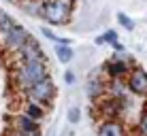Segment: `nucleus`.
<instances>
[{
  "label": "nucleus",
  "instance_id": "f257e3e1",
  "mask_svg": "<svg viewBox=\"0 0 147 136\" xmlns=\"http://www.w3.org/2000/svg\"><path fill=\"white\" fill-rule=\"evenodd\" d=\"M49 77V66L47 60L40 62H22V66L17 68V83L22 89H32L36 83Z\"/></svg>",
  "mask_w": 147,
  "mask_h": 136
},
{
  "label": "nucleus",
  "instance_id": "f03ea898",
  "mask_svg": "<svg viewBox=\"0 0 147 136\" xmlns=\"http://www.w3.org/2000/svg\"><path fill=\"white\" fill-rule=\"evenodd\" d=\"M40 15L53 26H62L70 19V2L68 0H47L43 2Z\"/></svg>",
  "mask_w": 147,
  "mask_h": 136
},
{
  "label": "nucleus",
  "instance_id": "7ed1b4c3",
  "mask_svg": "<svg viewBox=\"0 0 147 136\" xmlns=\"http://www.w3.org/2000/svg\"><path fill=\"white\" fill-rule=\"evenodd\" d=\"M28 96H30V102H36V104H49L55 96V85L51 79H43L40 83H36L32 89H28Z\"/></svg>",
  "mask_w": 147,
  "mask_h": 136
},
{
  "label": "nucleus",
  "instance_id": "20e7f679",
  "mask_svg": "<svg viewBox=\"0 0 147 136\" xmlns=\"http://www.w3.org/2000/svg\"><path fill=\"white\" fill-rule=\"evenodd\" d=\"M30 38H32V36H30V32L24 26H19V23H17V26H15L11 32L4 36V45H7L9 51H17L19 53L24 49V45H26Z\"/></svg>",
  "mask_w": 147,
  "mask_h": 136
},
{
  "label": "nucleus",
  "instance_id": "39448f33",
  "mask_svg": "<svg viewBox=\"0 0 147 136\" xmlns=\"http://www.w3.org/2000/svg\"><path fill=\"white\" fill-rule=\"evenodd\" d=\"M128 89L136 96L147 94V72L143 68H132L128 74Z\"/></svg>",
  "mask_w": 147,
  "mask_h": 136
},
{
  "label": "nucleus",
  "instance_id": "423d86ee",
  "mask_svg": "<svg viewBox=\"0 0 147 136\" xmlns=\"http://www.w3.org/2000/svg\"><path fill=\"white\" fill-rule=\"evenodd\" d=\"M19 55H22V62H40V60H45V51L36 38H30L24 45V49L19 51Z\"/></svg>",
  "mask_w": 147,
  "mask_h": 136
},
{
  "label": "nucleus",
  "instance_id": "0eeeda50",
  "mask_svg": "<svg viewBox=\"0 0 147 136\" xmlns=\"http://www.w3.org/2000/svg\"><path fill=\"white\" fill-rule=\"evenodd\" d=\"M17 132L22 136H40V128H38V121L30 119L26 113L17 119Z\"/></svg>",
  "mask_w": 147,
  "mask_h": 136
},
{
  "label": "nucleus",
  "instance_id": "6e6552de",
  "mask_svg": "<svg viewBox=\"0 0 147 136\" xmlns=\"http://www.w3.org/2000/svg\"><path fill=\"white\" fill-rule=\"evenodd\" d=\"M105 68H107V72L111 74L113 79H119V77H124V74H130V68L128 66V62H124V60H117V58H111L107 64H105Z\"/></svg>",
  "mask_w": 147,
  "mask_h": 136
},
{
  "label": "nucleus",
  "instance_id": "1a4fd4ad",
  "mask_svg": "<svg viewBox=\"0 0 147 136\" xmlns=\"http://www.w3.org/2000/svg\"><path fill=\"white\" fill-rule=\"evenodd\" d=\"M98 136H124V128L119 121H105L98 128Z\"/></svg>",
  "mask_w": 147,
  "mask_h": 136
},
{
  "label": "nucleus",
  "instance_id": "9d476101",
  "mask_svg": "<svg viewBox=\"0 0 147 136\" xmlns=\"http://www.w3.org/2000/svg\"><path fill=\"white\" fill-rule=\"evenodd\" d=\"M121 102H124V100H109V102H105L102 104V115L105 117L109 119V121H113V119H117V115H119V109H121Z\"/></svg>",
  "mask_w": 147,
  "mask_h": 136
},
{
  "label": "nucleus",
  "instance_id": "9b49d317",
  "mask_svg": "<svg viewBox=\"0 0 147 136\" xmlns=\"http://www.w3.org/2000/svg\"><path fill=\"white\" fill-rule=\"evenodd\" d=\"M15 26H17V21H15V19H13L7 11H2V9H0V34H2V36H7V34L11 32Z\"/></svg>",
  "mask_w": 147,
  "mask_h": 136
},
{
  "label": "nucleus",
  "instance_id": "f8f14e48",
  "mask_svg": "<svg viewBox=\"0 0 147 136\" xmlns=\"http://www.w3.org/2000/svg\"><path fill=\"white\" fill-rule=\"evenodd\" d=\"M55 55H58V60L62 64H68L75 58V51H73L70 45H55Z\"/></svg>",
  "mask_w": 147,
  "mask_h": 136
},
{
  "label": "nucleus",
  "instance_id": "ddd939ff",
  "mask_svg": "<svg viewBox=\"0 0 147 136\" xmlns=\"http://www.w3.org/2000/svg\"><path fill=\"white\" fill-rule=\"evenodd\" d=\"M102 92H105V83L100 81V79L92 77V79H90V83H88V96H90L92 100H96Z\"/></svg>",
  "mask_w": 147,
  "mask_h": 136
},
{
  "label": "nucleus",
  "instance_id": "4468645a",
  "mask_svg": "<svg viewBox=\"0 0 147 136\" xmlns=\"http://www.w3.org/2000/svg\"><path fill=\"white\" fill-rule=\"evenodd\" d=\"M26 115L30 119H34V121H40L43 115H45V109L40 107V104H36V102H28L26 104Z\"/></svg>",
  "mask_w": 147,
  "mask_h": 136
},
{
  "label": "nucleus",
  "instance_id": "2eb2a0df",
  "mask_svg": "<svg viewBox=\"0 0 147 136\" xmlns=\"http://www.w3.org/2000/svg\"><path fill=\"white\" fill-rule=\"evenodd\" d=\"M96 43H98V45H102V43L115 45V43H117V32H115V30H107V32H105V36H98V38H96Z\"/></svg>",
  "mask_w": 147,
  "mask_h": 136
},
{
  "label": "nucleus",
  "instance_id": "dca6fc26",
  "mask_svg": "<svg viewBox=\"0 0 147 136\" xmlns=\"http://www.w3.org/2000/svg\"><path fill=\"white\" fill-rule=\"evenodd\" d=\"M117 21H119L126 30H134V21H132V19H130L126 13H117Z\"/></svg>",
  "mask_w": 147,
  "mask_h": 136
},
{
  "label": "nucleus",
  "instance_id": "f3484780",
  "mask_svg": "<svg viewBox=\"0 0 147 136\" xmlns=\"http://www.w3.org/2000/svg\"><path fill=\"white\" fill-rule=\"evenodd\" d=\"M79 119H81V111H79L77 107H73V109L68 111V121H70V123H77Z\"/></svg>",
  "mask_w": 147,
  "mask_h": 136
},
{
  "label": "nucleus",
  "instance_id": "a211bd4d",
  "mask_svg": "<svg viewBox=\"0 0 147 136\" xmlns=\"http://www.w3.org/2000/svg\"><path fill=\"white\" fill-rule=\"evenodd\" d=\"M139 134L141 136H147V113L141 115V119H139Z\"/></svg>",
  "mask_w": 147,
  "mask_h": 136
},
{
  "label": "nucleus",
  "instance_id": "6ab92c4d",
  "mask_svg": "<svg viewBox=\"0 0 147 136\" xmlns=\"http://www.w3.org/2000/svg\"><path fill=\"white\" fill-rule=\"evenodd\" d=\"M64 81H66L68 85H73L75 83V74L73 72H66V74H64Z\"/></svg>",
  "mask_w": 147,
  "mask_h": 136
},
{
  "label": "nucleus",
  "instance_id": "aec40b11",
  "mask_svg": "<svg viewBox=\"0 0 147 136\" xmlns=\"http://www.w3.org/2000/svg\"><path fill=\"white\" fill-rule=\"evenodd\" d=\"M11 2H15V0H11Z\"/></svg>",
  "mask_w": 147,
  "mask_h": 136
}]
</instances>
